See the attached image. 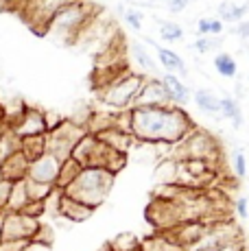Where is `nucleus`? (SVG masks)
Returning <instances> with one entry per match:
<instances>
[{
  "label": "nucleus",
  "mask_w": 249,
  "mask_h": 251,
  "mask_svg": "<svg viewBox=\"0 0 249 251\" xmlns=\"http://www.w3.org/2000/svg\"><path fill=\"white\" fill-rule=\"evenodd\" d=\"M131 136L138 142L169 144L173 147L184 140L197 125L181 105H164V107H131Z\"/></svg>",
  "instance_id": "f257e3e1"
},
{
  "label": "nucleus",
  "mask_w": 249,
  "mask_h": 251,
  "mask_svg": "<svg viewBox=\"0 0 249 251\" xmlns=\"http://www.w3.org/2000/svg\"><path fill=\"white\" fill-rule=\"evenodd\" d=\"M114 177L116 175H112L109 171H105L100 166H85L79 173V177L68 188H64V192L68 197H73V199H79L92 207H99L109 197V190L114 186Z\"/></svg>",
  "instance_id": "f03ea898"
},
{
  "label": "nucleus",
  "mask_w": 249,
  "mask_h": 251,
  "mask_svg": "<svg viewBox=\"0 0 249 251\" xmlns=\"http://www.w3.org/2000/svg\"><path fill=\"white\" fill-rule=\"evenodd\" d=\"M97 11L99 9L94 7V2H90V0H75V2L66 4V7L49 22L46 35H50L52 40L61 42V44L73 46L76 33L83 28V24Z\"/></svg>",
  "instance_id": "7ed1b4c3"
},
{
  "label": "nucleus",
  "mask_w": 249,
  "mask_h": 251,
  "mask_svg": "<svg viewBox=\"0 0 249 251\" xmlns=\"http://www.w3.org/2000/svg\"><path fill=\"white\" fill-rule=\"evenodd\" d=\"M145 76L140 72L133 70H124L116 76L114 81H109L105 88L97 90L99 92V100L112 112H123V109H131L136 103V96L140 92L142 83H145Z\"/></svg>",
  "instance_id": "20e7f679"
},
{
  "label": "nucleus",
  "mask_w": 249,
  "mask_h": 251,
  "mask_svg": "<svg viewBox=\"0 0 249 251\" xmlns=\"http://www.w3.org/2000/svg\"><path fill=\"white\" fill-rule=\"evenodd\" d=\"M171 157L175 160H188V157H199V160H208L217 166L219 157H221V149H219V140L210 131L201 127H195L184 140L171 147Z\"/></svg>",
  "instance_id": "39448f33"
},
{
  "label": "nucleus",
  "mask_w": 249,
  "mask_h": 251,
  "mask_svg": "<svg viewBox=\"0 0 249 251\" xmlns=\"http://www.w3.org/2000/svg\"><path fill=\"white\" fill-rule=\"evenodd\" d=\"M85 127L70 118H64L57 127H52L50 131H46V153L55 155L57 160L64 162L66 157H70L75 144L85 136Z\"/></svg>",
  "instance_id": "423d86ee"
},
{
  "label": "nucleus",
  "mask_w": 249,
  "mask_h": 251,
  "mask_svg": "<svg viewBox=\"0 0 249 251\" xmlns=\"http://www.w3.org/2000/svg\"><path fill=\"white\" fill-rule=\"evenodd\" d=\"M75 0H25L20 7V16L37 35H46V26L66 4Z\"/></svg>",
  "instance_id": "0eeeda50"
},
{
  "label": "nucleus",
  "mask_w": 249,
  "mask_h": 251,
  "mask_svg": "<svg viewBox=\"0 0 249 251\" xmlns=\"http://www.w3.org/2000/svg\"><path fill=\"white\" fill-rule=\"evenodd\" d=\"M238 240H243L241 227H238L234 221L219 219V221H212V223L208 225V229L203 231V236H201L188 251H214L219 247H225V245L238 243Z\"/></svg>",
  "instance_id": "6e6552de"
},
{
  "label": "nucleus",
  "mask_w": 249,
  "mask_h": 251,
  "mask_svg": "<svg viewBox=\"0 0 249 251\" xmlns=\"http://www.w3.org/2000/svg\"><path fill=\"white\" fill-rule=\"evenodd\" d=\"M145 216L157 231H171L177 225L184 223L179 203L177 201H169V199H160V197H153L151 199Z\"/></svg>",
  "instance_id": "1a4fd4ad"
},
{
  "label": "nucleus",
  "mask_w": 249,
  "mask_h": 251,
  "mask_svg": "<svg viewBox=\"0 0 249 251\" xmlns=\"http://www.w3.org/2000/svg\"><path fill=\"white\" fill-rule=\"evenodd\" d=\"M40 227V219L25 212H2V238L4 240H31Z\"/></svg>",
  "instance_id": "9d476101"
},
{
  "label": "nucleus",
  "mask_w": 249,
  "mask_h": 251,
  "mask_svg": "<svg viewBox=\"0 0 249 251\" xmlns=\"http://www.w3.org/2000/svg\"><path fill=\"white\" fill-rule=\"evenodd\" d=\"M107 153H109L107 144H103L97 136H92V133H85V136L75 144L70 157H75L83 168L85 166H100L103 168Z\"/></svg>",
  "instance_id": "9b49d317"
},
{
  "label": "nucleus",
  "mask_w": 249,
  "mask_h": 251,
  "mask_svg": "<svg viewBox=\"0 0 249 251\" xmlns=\"http://www.w3.org/2000/svg\"><path fill=\"white\" fill-rule=\"evenodd\" d=\"M9 129L16 131V136L20 138H28V136H44L49 131V125H46V112L40 107H31L26 105L25 112L18 116Z\"/></svg>",
  "instance_id": "f8f14e48"
},
{
  "label": "nucleus",
  "mask_w": 249,
  "mask_h": 251,
  "mask_svg": "<svg viewBox=\"0 0 249 251\" xmlns=\"http://www.w3.org/2000/svg\"><path fill=\"white\" fill-rule=\"evenodd\" d=\"M164 105H171V96L166 92L162 79H155V76H145V83H142L140 92L136 96V103L133 107H164Z\"/></svg>",
  "instance_id": "ddd939ff"
},
{
  "label": "nucleus",
  "mask_w": 249,
  "mask_h": 251,
  "mask_svg": "<svg viewBox=\"0 0 249 251\" xmlns=\"http://www.w3.org/2000/svg\"><path fill=\"white\" fill-rule=\"evenodd\" d=\"M59 166H61V160H57V157L50 155V153H42L40 157H35V160L28 162L26 177H31V179H35V181L55 186L57 175H59Z\"/></svg>",
  "instance_id": "4468645a"
},
{
  "label": "nucleus",
  "mask_w": 249,
  "mask_h": 251,
  "mask_svg": "<svg viewBox=\"0 0 249 251\" xmlns=\"http://www.w3.org/2000/svg\"><path fill=\"white\" fill-rule=\"evenodd\" d=\"M208 225H210L208 221H186V223L177 225L175 229L166 231V234L179 245L181 251H188L201 236H203V231L208 229Z\"/></svg>",
  "instance_id": "2eb2a0df"
},
{
  "label": "nucleus",
  "mask_w": 249,
  "mask_h": 251,
  "mask_svg": "<svg viewBox=\"0 0 249 251\" xmlns=\"http://www.w3.org/2000/svg\"><path fill=\"white\" fill-rule=\"evenodd\" d=\"M94 210H97V207L83 203V201H79V199H73V197H68L66 192L61 195L59 216L70 221V223H83V221H88L90 216L94 214Z\"/></svg>",
  "instance_id": "dca6fc26"
},
{
  "label": "nucleus",
  "mask_w": 249,
  "mask_h": 251,
  "mask_svg": "<svg viewBox=\"0 0 249 251\" xmlns=\"http://www.w3.org/2000/svg\"><path fill=\"white\" fill-rule=\"evenodd\" d=\"M147 44L155 48L157 64H160L166 72H175V75H177V72H181V76H186V64H184V59H181L175 50H171V48H166V46H160L157 42L149 40V37H147Z\"/></svg>",
  "instance_id": "f3484780"
},
{
  "label": "nucleus",
  "mask_w": 249,
  "mask_h": 251,
  "mask_svg": "<svg viewBox=\"0 0 249 251\" xmlns=\"http://www.w3.org/2000/svg\"><path fill=\"white\" fill-rule=\"evenodd\" d=\"M28 157L22 151H16L13 155H9L7 160L0 162V173H2L4 179L9 181H18V179H25L26 173H28Z\"/></svg>",
  "instance_id": "a211bd4d"
},
{
  "label": "nucleus",
  "mask_w": 249,
  "mask_h": 251,
  "mask_svg": "<svg viewBox=\"0 0 249 251\" xmlns=\"http://www.w3.org/2000/svg\"><path fill=\"white\" fill-rule=\"evenodd\" d=\"M97 138L103 144H107L109 149H114V151H121V153H127V155H129V151H131V147L136 144V138H133L131 133L123 131V129H118V127L105 129V131H100Z\"/></svg>",
  "instance_id": "6ab92c4d"
},
{
  "label": "nucleus",
  "mask_w": 249,
  "mask_h": 251,
  "mask_svg": "<svg viewBox=\"0 0 249 251\" xmlns=\"http://www.w3.org/2000/svg\"><path fill=\"white\" fill-rule=\"evenodd\" d=\"M162 83H164L166 92H169L171 103L173 105H181V107H184V105L190 103V88L175 75V72H164Z\"/></svg>",
  "instance_id": "aec40b11"
},
{
  "label": "nucleus",
  "mask_w": 249,
  "mask_h": 251,
  "mask_svg": "<svg viewBox=\"0 0 249 251\" xmlns=\"http://www.w3.org/2000/svg\"><path fill=\"white\" fill-rule=\"evenodd\" d=\"M193 100H195V107H197L199 112H203L208 116H221V96H219L217 92L199 88L193 94Z\"/></svg>",
  "instance_id": "412c9836"
},
{
  "label": "nucleus",
  "mask_w": 249,
  "mask_h": 251,
  "mask_svg": "<svg viewBox=\"0 0 249 251\" xmlns=\"http://www.w3.org/2000/svg\"><path fill=\"white\" fill-rule=\"evenodd\" d=\"M140 251H181V247L166 231H155L140 240Z\"/></svg>",
  "instance_id": "4be33fe9"
},
{
  "label": "nucleus",
  "mask_w": 249,
  "mask_h": 251,
  "mask_svg": "<svg viewBox=\"0 0 249 251\" xmlns=\"http://www.w3.org/2000/svg\"><path fill=\"white\" fill-rule=\"evenodd\" d=\"M129 52H131L133 61H136L138 68L145 72V75L157 72V59L147 50V46L142 44V42H129Z\"/></svg>",
  "instance_id": "5701e85b"
},
{
  "label": "nucleus",
  "mask_w": 249,
  "mask_h": 251,
  "mask_svg": "<svg viewBox=\"0 0 249 251\" xmlns=\"http://www.w3.org/2000/svg\"><path fill=\"white\" fill-rule=\"evenodd\" d=\"M114 120H116V112H112V109H107V112L92 109L83 127H85V131H88V133H92V136H99L100 131L114 127Z\"/></svg>",
  "instance_id": "b1692460"
},
{
  "label": "nucleus",
  "mask_w": 249,
  "mask_h": 251,
  "mask_svg": "<svg viewBox=\"0 0 249 251\" xmlns=\"http://www.w3.org/2000/svg\"><path fill=\"white\" fill-rule=\"evenodd\" d=\"M217 13H219V20L223 24L225 22L236 24V22L245 20V16L249 13V2L238 4V2H234V0H223V2L217 7Z\"/></svg>",
  "instance_id": "393cba45"
},
{
  "label": "nucleus",
  "mask_w": 249,
  "mask_h": 251,
  "mask_svg": "<svg viewBox=\"0 0 249 251\" xmlns=\"http://www.w3.org/2000/svg\"><path fill=\"white\" fill-rule=\"evenodd\" d=\"M177 171H179V160L171 155L160 157L155 166V181L157 183H177Z\"/></svg>",
  "instance_id": "a878e982"
},
{
  "label": "nucleus",
  "mask_w": 249,
  "mask_h": 251,
  "mask_svg": "<svg viewBox=\"0 0 249 251\" xmlns=\"http://www.w3.org/2000/svg\"><path fill=\"white\" fill-rule=\"evenodd\" d=\"M83 171V166H81L79 162L75 160V157H66L64 162H61V166H59V175H57V181H55V186L57 188H68L70 183H73L76 177H79V173Z\"/></svg>",
  "instance_id": "bb28decb"
},
{
  "label": "nucleus",
  "mask_w": 249,
  "mask_h": 251,
  "mask_svg": "<svg viewBox=\"0 0 249 251\" xmlns=\"http://www.w3.org/2000/svg\"><path fill=\"white\" fill-rule=\"evenodd\" d=\"M28 192H26V186H25V179H18L13 181L11 186V192H9V201H7V210L4 212H22L25 205L28 203Z\"/></svg>",
  "instance_id": "cd10ccee"
},
{
  "label": "nucleus",
  "mask_w": 249,
  "mask_h": 251,
  "mask_svg": "<svg viewBox=\"0 0 249 251\" xmlns=\"http://www.w3.org/2000/svg\"><path fill=\"white\" fill-rule=\"evenodd\" d=\"M221 116L227 120H232L234 129H238L243 125V109L234 96H221Z\"/></svg>",
  "instance_id": "c85d7f7f"
},
{
  "label": "nucleus",
  "mask_w": 249,
  "mask_h": 251,
  "mask_svg": "<svg viewBox=\"0 0 249 251\" xmlns=\"http://www.w3.org/2000/svg\"><path fill=\"white\" fill-rule=\"evenodd\" d=\"M109 251H140V238L131 231H123V234L114 236L107 243Z\"/></svg>",
  "instance_id": "c756f323"
},
{
  "label": "nucleus",
  "mask_w": 249,
  "mask_h": 251,
  "mask_svg": "<svg viewBox=\"0 0 249 251\" xmlns=\"http://www.w3.org/2000/svg\"><path fill=\"white\" fill-rule=\"evenodd\" d=\"M20 151L25 153L28 160H35L42 153H46V133L44 136H28L20 138Z\"/></svg>",
  "instance_id": "7c9ffc66"
},
{
  "label": "nucleus",
  "mask_w": 249,
  "mask_h": 251,
  "mask_svg": "<svg viewBox=\"0 0 249 251\" xmlns=\"http://www.w3.org/2000/svg\"><path fill=\"white\" fill-rule=\"evenodd\" d=\"M16 151H20V136H16V131L9 127H4L0 131V162L7 160L9 155H13Z\"/></svg>",
  "instance_id": "2f4dec72"
},
{
  "label": "nucleus",
  "mask_w": 249,
  "mask_h": 251,
  "mask_svg": "<svg viewBox=\"0 0 249 251\" xmlns=\"http://www.w3.org/2000/svg\"><path fill=\"white\" fill-rule=\"evenodd\" d=\"M214 68L221 76L225 79H234V76L238 75V66H236V59H234L229 52H219L217 57H214Z\"/></svg>",
  "instance_id": "473e14b6"
},
{
  "label": "nucleus",
  "mask_w": 249,
  "mask_h": 251,
  "mask_svg": "<svg viewBox=\"0 0 249 251\" xmlns=\"http://www.w3.org/2000/svg\"><path fill=\"white\" fill-rule=\"evenodd\" d=\"M186 35L184 26L179 22H173V20H162L160 22V37L169 44H175V42H181Z\"/></svg>",
  "instance_id": "72a5a7b5"
},
{
  "label": "nucleus",
  "mask_w": 249,
  "mask_h": 251,
  "mask_svg": "<svg viewBox=\"0 0 249 251\" xmlns=\"http://www.w3.org/2000/svg\"><path fill=\"white\" fill-rule=\"evenodd\" d=\"M25 186H26L28 199L31 201H44L52 192V188H55V186H50V183H42V181L31 179V177H25Z\"/></svg>",
  "instance_id": "f704fd0d"
},
{
  "label": "nucleus",
  "mask_w": 249,
  "mask_h": 251,
  "mask_svg": "<svg viewBox=\"0 0 249 251\" xmlns=\"http://www.w3.org/2000/svg\"><path fill=\"white\" fill-rule=\"evenodd\" d=\"M221 46V35H197V40L193 42L195 52H212L219 50Z\"/></svg>",
  "instance_id": "c9c22d12"
},
{
  "label": "nucleus",
  "mask_w": 249,
  "mask_h": 251,
  "mask_svg": "<svg viewBox=\"0 0 249 251\" xmlns=\"http://www.w3.org/2000/svg\"><path fill=\"white\" fill-rule=\"evenodd\" d=\"M223 22L219 18H199L197 22V35H221Z\"/></svg>",
  "instance_id": "e433bc0d"
},
{
  "label": "nucleus",
  "mask_w": 249,
  "mask_h": 251,
  "mask_svg": "<svg viewBox=\"0 0 249 251\" xmlns=\"http://www.w3.org/2000/svg\"><path fill=\"white\" fill-rule=\"evenodd\" d=\"M123 18H124V22L129 24V28H133V31H140L142 28V18L145 16H142L138 9H124Z\"/></svg>",
  "instance_id": "4c0bfd02"
},
{
  "label": "nucleus",
  "mask_w": 249,
  "mask_h": 251,
  "mask_svg": "<svg viewBox=\"0 0 249 251\" xmlns=\"http://www.w3.org/2000/svg\"><path fill=\"white\" fill-rule=\"evenodd\" d=\"M232 162H234V175H236V177H245L247 175V157H245V153H243L241 149H236V151H234Z\"/></svg>",
  "instance_id": "58836bf2"
},
{
  "label": "nucleus",
  "mask_w": 249,
  "mask_h": 251,
  "mask_svg": "<svg viewBox=\"0 0 249 251\" xmlns=\"http://www.w3.org/2000/svg\"><path fill=\"white\" fill-rule=\"evenodd\" d=\"M52 227L50 225H44V223H40V227H37L35 231V236H33L31 240H37V243H46V245H52Z\"/></svg>",
  "instance_id": "ea45409f"
},
{
  "label": "nucleus",
  "mask_w": 249,
  "mask_h": 251,
  "mask_svg": "<svg viewBox=\"0 0 249 251\" xmlns=\"http://www.w3.org/2000/svg\"><path fill=\"white\" fill-rule=\"evenodd\" d=\"M11 186H13V181H9V179H0V212H4L7 210V201H9V192H11Z\"/></svg>",
  "instance_id": "a19ab883"
},
{
  "label": "nucleus",
  "mask_w": 249,
  "mask_h": 251,
  "mask_svg": "<svg viewBox=\"0 0 249 251\" xmlns=\"http://www.w3.org/2000/svg\"><path fill=\"white\" fill-rule=\"evenodd\" d=\"M232 210H234V214H236L238 219L245 221L247 216H249V203H247L245 197H238V199L234 201V207H232Z\"/></svg>",
  "instance_id": "79ce46f5"
},
{
  "label": "nucleus",
  "mask_w": 249,
  "mask_h": 251,
  "mask_svg": "<svg viewBox=\"0 0 249 251\" xmlns=\"http://www.w3.org/2000/svg\"><path fill=\"white\" fill-rule=\"evenodd\" d=\"M22 212L28 214V216H35V219H40V216L44 214V201H28Z\"/></svg>",
  "instance_id": "37998d69"
},
{
  "label": "nucleus",
  "mask_w": 249,
  "mask_h": 251,
  "mask_svg": "<svg viewBox=\"0 0 249 251\" xmlns=\"http://www.w3.org/2000/svg\"><path fill=\"white\" fill-rule=\"evenodd\" d=\"M28 240H0V251H22Z\"/></svg>",
  "instance_id": "c03bdc74"
},
{
  "label": "nucleus",
  "mask_w": 249,
  "mask_h": 251,
  "mask_svg": "<svg viewBox=\"0 0 249 251\" xmlns=\"http://www.w3.org/2000/svg\"><path fill=\"white\" fill-rule=\"evenodd\" d=\"M234 33H236V35L241 37L243 42H247V40H249V20L236 22V28H234Z\"/></svg>",
  "instance_id": "a18cd8bd"
},
{
  "label": "nucleus",
  "mask_w": 249,
  "mask_h": 251,
  "mask_svg": "<svg viewBox=\"0 0 249 251\" xmlns=\"http://www.w3.org/2000/svg\"><path fill=\"white\" fill-rule=\"evenodd\" d=\"M52 245H46V243H37V240H28V243L22 247V251H50Z\"/></svg>",
  "instance_id": "49530a36"
},
{
  "label": "nucleus",
  "mask_w": 249,
  "mask_h": 251,
  "mask_svg": "<svg viewBox=\"0 0 249 251\" xmlns=\"http://www.w3.org/2000/svg\"><path fill=\"white\" fill-rule=\"evenodd\" d=\"M64 120V116H59V114H55V112H46V125H49V131L52 127H57V125Z\"/></svg>",
  "instance_id": "de8ad7c7"
},
{
  "label": "nucleus",
  "mask_w": 249,
  "mask_h": 251,
  "mask_svg": "<svg viewBox=\"0 0 249 251\" xmlns=\"http://www.w3.org/2000/svg\"><path fill=\"white\" fill-rule=\"evenodd\" d=\"M214 251H247V245L243 243V240H238V243H232V245H225V247H219Z\"/></svg>",
  "instance_id": "09e8293b"
},
{
  "label": "nucleus",
  "mask_w": 249,
  "mask_h": 251,
  "mask_svg": "<svg viewBox=\"0 0 249 251\" xmlns=\"http://www.w3.org/2000/svg\"><path fill=\"white\" fill-rule=\"evenodd\" d=\"M7 127V123H4V105L0 103V129Z\"/></svg>",
  "instance_id": "8fccbe9b"
},
{
  "label": "nucleus",
  "mask_w": 249,
  "mask_h": 251,
  "mask_svg": "<svg viewBox=\"0 0 249 251\" xmlns=\"http://www.w3.org/2000/svg\"><path fill=\"white\" fill-rule=\"evenodd\" d=\"M0 240H2V212H0Z\"/></svg>",
  "instance_id": "3c124183"
},
{
  "label": "nucleus",
  "mask_w": 249,
  "mask_h": 251,
  "mask_svg": "<svg viewBox=\"0 0 249 251\" xmlns=\"http://www.w3.org/2000/svg\"><path fill=\"white\" fill-rule=\"evenodd\" d=\"M243 48H245V55L249 57V42H245V46H243Z\"/></svg>",
  "instance_id": "603ef678"
},
{
  "label": "nucleus",
  "mask_w": 249,
  "mask_h": 251,
  "mask_svg": "<svg viewBox=\"0 0 249 251\" xmlns=\"http://www.w3.org/2000/svg\"><path fill=\"white\" fill-rule=\"evenodd\" d=\"M100 251H109V249H107V245H105V247H103V249H100Z\"/></svg>",
  "instance_id": "864d4df0"
},
{
  "label": "nucleus",
  "mask_w": 249,
  "mask_h": 251,
  "mask_svg": "<svg viewBox=\"0 0 249 251\" xmlns=\"http://www.w3.org/2000/svg\"><path fill=\"white\" fill-rule=\"evenodd\" d=\"M0 179H2V173H0Z\"/></svg>",
  "instance_id": "5fc2aeb1"
},
{
  "label": "nucleus",
  "mask_w": 249,
  "mask_h": 251,
  "mask_svg": "<svg viewBox=\"0 0 249 251\" xmlns=\"http://www.w3.org/2000/svg\"><path fill=\"white\" fill-rule=\"evenodd\" d=\"M247 79H249V76H247Z\"/></svg>",
  "instance_id": "6e6d98bb"
}]
</instances>
